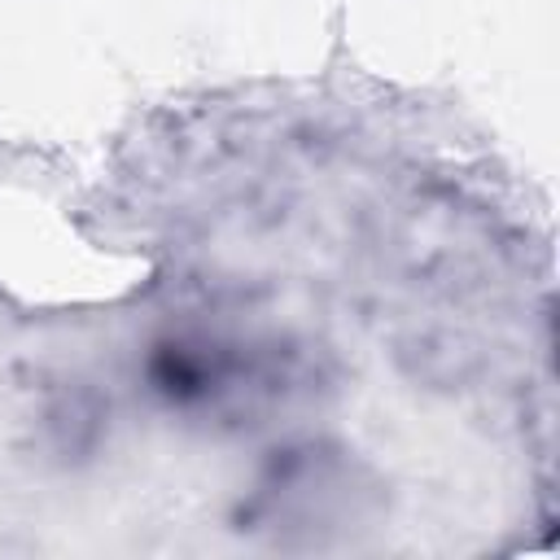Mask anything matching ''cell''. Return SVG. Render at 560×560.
Segmentation results:
<instances>
[{"label": "cell", "mask_w": 560, "mask_h": 560, "mask_svg": "<svg viewBox=\"0 0 560 560\" xmlns=\"http://www.w3.org/2000/svg\"><path fill=\"white\" fill-rule=\"evenodd\" d=\"M149 376L153 385L175 398V402H197L206 394H214V385L223 381V363L214 354H206L201 346H184V341H171L153 354L149 363Z\"/></svg>", "instance_id": "obj_1"}]
</instances>
